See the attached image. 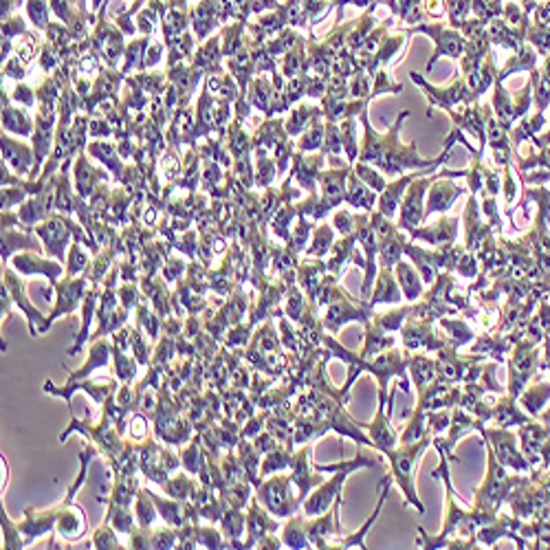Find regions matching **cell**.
Instances as JSON below:
<instances>
[{"mask_svg": "<svg viewBox=\"0 0 550 550\" xmlns=\"http://www.w3.org/2000/svg\"><path fill=\"white\" fill-rule=\"evenodd\" d=\"M86 269H89V258L81 254L79 247H73V249H71V256H69V269H66V273L73 277V275L84 273Z\"/></svg>", "mask_w": 550, "mask_h": 550, "instance_id": "d6986e66", "label": "cell"}, {"mask_svg": "<svg viewBox=\"0 0 550 550\" xmlns=\"http://www.w3.org/2000/svg\"><path fill=\"white\" fill-rule=\"evenodd\" d=\"M150 499H152V497L148 495V491H139L137 493V522H139L141 528H148L157 518V513H155L152 504H150Z\"/></svg>", "mask_w": 550, "mask_h": 550, "instance_id": "5bb4252c", "label": "cell"}, {"mask_svg": "<svg viewBox=\"0 0 550 550\" xmlns=\"http://www.w3.org/2000/svg\"><path fill=\"white\" fill-rule=\"evenodd\" d=\"M112 357H114L117 377H119V379L124 381V386H126V383H130L132 379L137 377V363H139V361L130 359V357L126 355V350H119V348H114V346H112Z\"/></svg>", "mask_w": 550, "mask_h": 550, "instance_id": "7c38bea8", "label": "cell"}, {"mask_svg": "<svg viewBox=\"0 0 550 550\" xmlns=\"http://www.w3.org/2000/svg\"><path fill=\"white\" fill-rule=\"evenodd\" d=\"M429 445L427 438H421L419 445H412L401 449V452H390V460H392V466H394V478L396 482L401 485V489L405 491V497H407V504L416 506L419 509V513H423V504L419 502V497H416L414 493V487H412V469H414V462L416 458H419L423 454V449Z\"/></svg>", "mask_w": 550, "mask_h": 550, "instance_id": "7a4b0ae2", "label": "cell"}, {"mask_svg": "<svg viewBox=\"0 0 550 550\" xmlns=\"http://www.w3.org/2000/svg\"><path fill=\"white\" fill-rule=\"evenodd\" d=\"M398 275H401V284H403V289H405V295L410 297V299H414V297H419L421 295V284H419V280H416V275L407 269V266H398Z\"/></svg>", "mask_w": 550, "mask_h": 550, "instance_id": "ffe728a7", "label": "cell"}, {"mask_svg": "<svg viewBox=\"0 0 550 550\" xmlns=\"http://www.w3.org/2000/svg\"><path fill=\"white\" fill-rule=\"evenodd\" d=\"M89 284L86 277H77V280H64V282H58V306L53 308L51 317H48L42 326V332L48 330V326H51L60 315L64 313H73L77 308V304L81 302V297H84V289Z\"/></svg>", "mask_w": 550, "mask_h": 550, "instance_id": "3957f363", "label": "cell"}, {"mask_svg": "<svg viewBox=\"0 0 550 550\" xmlns=\"http://www.w3.org/2000/svg\"><path fill=\"white\" fill-rule=\"evenodd\" d=\"M361 464H372L370 460H363V458H357V460H353L348 466H343V471L332 480V482H328V485H324V487H320L317 489V493H313L308 499H306V504H304V513L306 515H320V513H326V509L330 506V502L335 499V493L341 489V482L346 480V476L355 469V466H361Z\"/></svg>", "mask_w": 550, "mask_h": 550, "instance_id": "277c9868", "label": "cell"}, {"mask_svg": "<svg viewBox=\"0 0 550 550\" xmlns=\"http://www.w3.org/2000/svg\"><path fill=\"white\" fill-rule=\"evenodd\" d=\"M291 482H293V478H287V476H275L269 482H264V485L260 482L258 502L269 513L277 515V518L295 515L299 499H295L291 493Z\"/></svg>", "mask_w": 550, "mask_h": 550, "instance_id": "6da1fadb", "label": "cell"}, {"mask_svg": "<svg viewBox=\"0 0 550 550\" xmlns=\"http://www.w3.org/2000/svg\"><path fill=\"white\" fill-rule=\"evenodd\" d=\"M377 302H401V293H398L396 284H394V282H392L388 275L381 277L379 291L372 295V304H377Z\"/></svg>", "mask_w": 550, "mask_h": 550, "instance_id": "9a60e30c", "label": "cell"}, {"mask_svg": "<svg viewBox=\"0 0 550 550\" xmlns=\"http://www.w3.org/2000/svg\"><path fill=\"white\" fill-rule=\"evenodd\" d=\"M5 287H7V291H9L11 299H13V304H15V306H20L22 313L27 315L31 337H38L40 332H42V326H44L46 320H44V315L29 302V297H27V293H25L22 282L13 275V271H7V273H5Z\"/></svg>", "mask_w": 550, "mask_h": 550, "instance_id": "5b68a950", "label": "cell"}, {"mask_svg": "<svg viewBox=\"0 0 550 550\" xmlns=\"http://www.w3.org/2000/svg\"><path fill=\"white\" fill-rule=\"evenodd\" d=\"M247 530H249V537L244 542V548H258L260 539L266 537L269 532H275L280 526L275 522L269 520V513L262 511L258 506V497L251 502V506H249V513H247Z\"/></svg>", "mask_w": 550, "mask_h": 550, "instance_id": "8992f818", "label": "cell"}, {"mask_svg": "<svg viewBox=\"0 0 550 550\" xmlns=\"http://www.w3.org/2000/svg\"><path fill=\"white\" fill-rule=\"evenodd\" d=\"M163 489H165V493H168L170 497H174V499H188L198 489V485L194 480H190L188 476H176V478L165 480Z\"/></svg>", "mask_w": 550, "mask_h": 550, "instance_id": "8fae6325", "label": "cell"}, {"mask_svg": "<svg viewBox=\"0 0 550 550\" xmlns=\"http://www.w3.org/2000/svg\"><path fill=\"white\" fill-rule=\"evenodd\" d=\"M93 548H122V544L117 542V537L112 535V528H108L106 524L102 528L95 530L93 535Z\"/></svg>", "mask_w": 550, "mask_h": 550, "instance_id": "ac0fdd59", "label": "cell"}, {"mask_svg": "<svg viewBox=\"0 0 550 550\" xmlns=\"http://www.w3.org/2000/svg\"><path fill=\"white\" fill-rule=\"evenodd\" d=\"M308 532L299 526V518H295L291 524H287V528H284V544L289 546V548H308Z\"/></svg>", "mask_w": 550, "mask_h": 550, "instance_id": "4fadbf2b", "label": "cell"}, {"mask_svg": "<svg viewBox=\"0 0 550 550\" xmlns=\"http://www.w3.org/2000/svg\"><path fill=\"white\" fill-rule=\"evenodd\" d=\"M60 506H62V511L58 515V524H55L60 535L69 542L84 537L86 535V518H84V513H81V509L71 506L69 502H62Z\"/></svg>", "mask_w": 550, "mask_h": 550, "instance_id": "52a82bcc", "label": "cell"}, {"mask_svg": "<svg viewBox=\"0 0 550 550\" xmlns=\"http://www.w3.org/2000/svg\"><path fill=\"white\" fill-rule=\"evenodd\" d=\"M110 353L112 348L106 339H99L89 353V361L81 365V368L77 372H71V381H79V379H86L95 368H104V365H108V359H110Z\"/></svg>", "mask_w": 550, "mask_h": 550, "instance_id": "9c48e42d", "label": "cell"}, {"mask_svg": "<svg viewBox=\"0 0 550 550\" xmlns=\"http://www.w3.org/2000/svg\"><path fill=\"white\" fill-rule=\"evenodd\" d=\"M99 297H102V291H99V284H93V289L86 293V297H84V324H81V332H79V337H77V341L69 348V355H75V353H79L81 350V346H84V341L89 339V330H91V322H93V315H95V310H97V304H99Z\"/></svg>", "mask_w": 550, "mask_h": 550, "instance_id": "30bf717a", "label": "cell"}, {"mask_svg": "<svg viewBox=\"0 0 550 550\" xmlns=\"http://www.w3.org/2000/svg\"><path fill=\"white\" fill-rule=\"evenodd\" d=\"M412 374H414V383L421 388L431 377H434V365H431L427 359H414L412 361Z\"/></svg>", "mask_w": 550, "mask_h": 550, "instance_id": "e0dca14e", "label": "cell"}, {"mask_svg": "<svg viewBox=\"0 0 550 550\" xmlns=\"http://www.w3.org/2000/svg\"><path fill=\"white\" fill-rule=\"evenodd\" d=\"M145 434H148V414H135V419L130 423V436L141 440L145 438Z\"/></svg>", "mask_w": 550, "mask_h": 550, "instance_id": "44dd1931", "label": "cell"}, {"mask_svg": "<svg viewBox=\"0 0 550 550\" xmlns=\"http://www.w3.org/2000/svg\"><path fill=\"white\" fill-rule=\"evenodd\" d=\"M117 295H119V299H122V306L128 308V310L137 308L141 304V293H139L135 282H124V284L119 287V291H117Z\"/></svg>", "mask_w": 550, "mask_h": 550, "instance_id": "2e32d148", "label": "cell"}, {"mask_svg": "<svg viewBox=\"0 0 550 550\" xmlns=\"http://www.w3.org/2000/svg\"><path fill=\"white\" fill-rule=\"evenodd\" d=\"M13 266L18 271H22V273H44L48 280H51V284L55 287L58 284V275L62 273V266L60 264H55V262H42L40 258H36V256H29V254H25V256H18L13 260Z\"/></svg>", "mask_w": 550, "mask_h": 550, "instance_id": "ba28073f", "label": "cell"}]
</instances>
